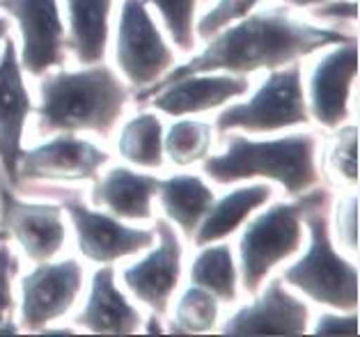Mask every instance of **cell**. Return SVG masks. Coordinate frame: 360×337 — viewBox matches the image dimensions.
<instances>
[{
	"label": "cell",
	"instance_id": "1",
	"mask_svg": "<svg viewBox=\"0 0 360 337\" xmlns=\"http://www.w3.org/2000/svg\"><path fill=\"white\" fill-rule=\"evenodd\" d=\"M349 39H356V34H349L342 28H330V25L301 21L289 12V7H266V10L250 12L216 32L212 39H207V46L198 56H193L184 65H174L159 83H154L145 92L134 94V99L147 101L159 87L191 74L225 72L252 76L257 72H274Z\"/></svg>",
	"mask_w": 360,
	"mask_h": 337
},
{
	"label": "cell",
	"instance_id": "2",
	"mask_svg": "<svg viewBox=\"0 0 360 337\" xmlns=\"http://www.w3.org/2000/svg\"><path fill=\"white\" fill-rule=\"evenodd\" d=\"M134 90L106 62L81 69H51L39 78V103L34 106L39 136L94 133L110 138L124 117Z\"/></svg>",
	"mask_w": 360,
	"mask_h": 337
},
{
	"label": "cell",
	"instance_id": "3",
	"mask_svg": "<svg viewBox=\"0 0 360 337\" xmlns=\"http://www.w3.org/2000/svg\"><path fill=\"white\" fill-rule=\"evenodd\" d=\"M225 136V152L209 154L202 161V174L212 184L230 186L266 179L283 186L289 198L321 184L319 140L310 131L285 133L271 140H255L239 131Z\"/></svg>",
	"mask_w": 360,
	"mask_h": 337
},
{
	"label": "cell",
	"instance_id": "4",
	"mask_svg": "<svg viewBox=\"0 0 360 337\" xmlns=\"http://www.w3.org/2000/svg\"><path fill=\"white\" fill-rule=\"evenodd\" d=\"M333 193L323 195L305 214V253L283 271L289 287L328 310H358V266L338 253L330 229Z\"/></svg>",
	"mask_w": 360,
	"mask_h": 337
},
{
	"label": "cell",
	"instance_id": "5",
	"mask_svg": "<svg viewBox=\"0 0 360 337\" xmlns=\"http://www.w3.org/2000/svg\"><path fill=\"white\" fill-rule=\"evenodd\" d=\"M328 186H314L312 191L296 195L289 202H276L262 214L245 220L239 239V282L245 294L255 296L264 280L280 264L292 260L305 243L307 209L328 195Z\"/></svg>",
	"mask_w": 360,
	"mask_h": 337
},
{
	"label": "cell",
	"instance_id": "6",
	"mask_svg": "<svg viewBox=\"0 0 360 337\" xmlns=\"http://www.w3.org/2000/svg\"><path fill=\"white\" fill-rule=\"evenodd\" d=\"M51 195L72 220L76 246L81 257L92 264H115L129 257L143 255L154 246L156 232L147 227L129 225L112 214H103V209H92L83 200L78 189H69V184H37L28 186L21 195Z\"/></svg>",
	"mask_w": 360,
	"mask_h": 337
},
{
	"label": "cell",
	"instance_id": "7",
	"mask_svg": "<svg viewBox=\"0 0 360 337\" xmlns=\"http://www.w3.org/2000/svg\"><path fill=\"white\" fill-rule=\"evenodd\" d=\"M310 122L312 120L303 85V65L294 62V65L269 72L262 85L250 94V99L223 106L214 129L221 136L230 131L259 136V133L289 131L294 127H303V124L307 127Z\"/></svg>",
	"mask_w": 360,
	"mask_h": 337
},
{
	"label": "cell",
	"instance_id": "8",
	"mask_svg": "<svg viewBox=\"0 0 360 337\" xmlns=\"http://www.w3.org/2000/svg\"><path fill=\"white\" fill-rule=\"evenodd\" d=\"M115 69L127 85L140 94L177 65L145 0H124L115 28Z\"/></svg>",
	"mask_w": 360,
	"mask_h": 337
},
{
	"label": "cell",
	"instance_id": "9",
	"mask_svg": "<svg viewBox=\"0 0 360 337\" xmlns=\"http://www.w3.org/2000/svg\"><path fill=\"white\" fill-rule=\"evenodd\" d=\"M110 154L78 133H56L51 140L23 149L16 165V193L37 184L94 182L108 165Z\"/></svg>",
	"mask_w": 360,
	"mask_h": 337
},
{
	"label": "cell",
	"instance_id": "10",
	"mask_svg": "<svg viewBox=\"0 0 360 337\" xmlns=\"http://www.w3.org/2000/svg\"><path fill=\"white\" fill-rule=\"evenodd\" d=\"M83 289L85 266L74 257L34 264L28 276L21 278L19 328L25 333H41L72 312Z\"/></svg>",
	"mask_w": 360,
	"mask_h": 337
},
{
	"label": "cell",
	"instance_id": "11",
	"mask_svg": "<svg viewBox=\"0 0 360 337\" xmlns=\"http://www.w3.org/2000/svg\"><path fill=\"white\" fill-rule=\"evenodd\" d=\"M156 241L138 262L122 271V282L149 312L168 317L172 296L177 294L184 276V243L177 227L165 216L154 223Z\"/></svg>",
	"mask_w": 360,
	"mask_h": 337
},
{
	"label": "cell",
	"instance_id": "12",
	"mask_svg": "<svg viewBox=\"0 0 360 337\" xmlns=\"http://www.w3.org/2000/svg\"><path fill=\"white\" fill-rule=\"evenodd\" d=\"M0 12L14 19L19 28L23 74L41 78L51 69L65 67L67 28L60 0H0Z\"/></svg>",
	"mask_w": 360,
	"mask_h": 337
},
{
	"label": "cell",
	"instance_id": "13",
	"mask_svg": "<svg viewBox=\"0 0 360 337\" xmlns=\"http://www.w3.org/2000/svg\"><path fill=\"white\" fill-rule=\"evenodd\" d=\"M0 227L32 264L56 260L69 239L65 211L58 202L25 200L10 184L0 186Z\"/></svg>",
	"mask_w": 360,
	"mask_h": 337
},
{
	"label": "cell",
	"instance_id": "14",
	"mask_svg": "<svg viewBox=\"0 0 360 337\" xmlns=\"http://www.w3.org/2000/svg\"><path fill=\"white\" fill-rule=\"evenodd\" d=\"M358 76V39L333 44L314 65L307 83L310 120L323 131H335L351 117V94Z\"/></svg>",
	"mask_w": 360,
	"mask_h": 337
},
{
	"label": "cell",
	"instance_id": "15",
	"mask_svg": "<svg viewBox=\"0 0 360 337\" xmlns=\"http://www.w3.org/2000/svg\"><path fill=\"white\" fill-rule=\"evenodd\" d=\"M255 300L239 307L221 326L223 335H305L312 324V310L285 287L280 276L264 280Z\"/></svg>",
	"mask_w": 360,
	"mask_h": 337
},
{
	"label": "cell",
	"instance_id": "16",
	"mask_svg": "<svg viewBox=\"0 0 360 337\" xmlns=\"http://www.w3.org/2000/svg\"><path fill=\"white\" fill-rule=\"evenodd\" d=\"M32 110L34 103L23 78L19 49L7 34L0 51V172L12 189H16V165Z\"/></svg>",
	"mask_w": 360,
	"mask_h": 337
},
{
	"label": "cell",
	"instance_id": "17",
	"mask_svg": "<svg viewBox=\"0 0 360 337\" xmlns=\"http://www.w3.org/2000/svg\"><path fill=\"white\" fill-rule=\"evenodd\" d=\"M250 76L236 74H191L159 87L149 99L156 113L168 117H188L209 110H221L234 99L250 92Z\"/></svg>",
	"mask_w": 360,
	"mask_h": 337
},
{
	"label": "cell",
	"instance_id": "18",
	"mask_svg": "<svg viewBox=\"0 0 360 337\" xmlns=\"http://www.w3.org/2000/svg\"><path fill=\"white\" fill-rule=\"evenodd\" d=\"M143 312L117 287L112 264H101L92 273L87 300L74 317V326L96 335H134L143 331Z\"/></svg>",
	"mask_w": 360,
	"mask_h": 337
},
{
	"label": "cell",
	"instance_id": "19",
	"mask_svg": "<svg viewBox=\"0 0 360 337\" xmlns=\"http://www.w3.org/2000/svg\"><path fill=\"white\" fill-rule=\"evenodd\" d=\"M159 182V177L149 172L115 165L92 182L90 202L96 209H106L108 214L127 223H145L154 218Z\"/></svg>",
	"mask_w": 360,
	"mask_h": 337
},
{
	"label": "cell",
	"instance_id": "20",
	"mask_svg": "<svg viewBox=\"0 0 360 337\" xmlns=\"http://www.w3.org/2000/svg\"><path fill=\"white\" fill-rule=\"evenodd\" d=\"M115 0H65L67 51L81 67L106 60Z\"/></svg>",
	"mask_w": 360,
	"mask_h": 337
},
{
	"label": "cell",
	"instance_id": "21",
	"mask_svg": "<svg viewBox=\"0 0 360 337\" xmlns=\"http://www.w3.org/2000/svg\"><path fill=\"white\" fill-rule=\"evenodd\" d=\"M274 198V189L271 184H245L239 189H232L223 198H216L212 209L202 218L195 234H193V243L198 248L216 241H225L232 236L241 225H245L255 211L269 205Z\"/></svg>",
	"mask_w": 360,
	"mask_h": 337
},
{
	"label": "cell",
	"instance_id": "22",
	"mask_svg": "<svg viewBox=\"0 0 360 337\" xmlns=\"http://www.w3.org/2000/svg\"><path fill=\"white\" fill-rule=\"evenodd\" d=\"M156 200L163 209V216L170 220L174 227L181 229V234L191 239L195 234L202 218L212 209L216 195L200 174L193 172H177L163 177L156 191Z\"/></svg>",
	"mask_w": 360,
	"mask_h": 337
},
{
	"label": "cell",
	"instance_id": "23",
	"mask_svg": "<svg viewBox=\"0 0 360 337\" xmlns=\"http://www.w3.org/2000/svg\"><path fill=\"white\" fill-rule=\"evenodd\" d=\"M191 285L207 289L221 303L239 300V266L234 262L232 246L216 241L200 246V253L193 257L188 269Z\"/></svg>",
	"mask_w": 360,
	"mask_h": 337
},
{
	"label": "cell",
	"instance_id": "24",
	"mask_svg": "<svg viewBox=\"0 0 360 337\" xmlns=\"http://www.w3.org/2000/svg\"><path fill=\"white\" fill-rule=\"evenodd\" d=\"M163 131L165 124L156 113H140L131 117L117 138L120 156L140 170H161L165 163Z\"/></svg>",
	"mask_w": 360,
	"mask_h": 337
},
{
	"label": "cell",
	"instance_id": "25",
	"mask_svg": "<svg viewBox=\"0 0 360 337\" xmlns=\"http://www.w3.org/2000/svg\"><path fill=\"white\" fill-rule=\"evenodd\" d=\"M214 138L216 129L212 122H202L191 115L174 117L168 131H163V154L174 167H191L212 154Z\"/></svg>",
	"mask_w": 360,
	"mask_h": 337
},
{
	"label": "cell",
	"instance_id": "26",
	"mask_svg": "<svg viewBox=\"0 0 360 337\" xmlns=\"http://www.w3.org/2000/svg\"><path fill=\"white\" fill-rule=\"evenodd\" d=\"M218 322H221V300L207 289L191 285L179 294L168 331L177 335H205L218 331Z\"/></svg>",
	"mask_w": 360,
	"mask_h": 337
},
{
	"label": "cell",
	"instance_id": "27",
	"mask_svg": "<svg viewBox=\"0 0 360 337\" xmlns=\"http://www.w3.org/2000/svg\"><path fill=\"white\" fill-rule=\"evenodd\" d=\"M145 3L161 14L163 28L168 30L174 46L181 53H193L198 44L195 21L200 0H145Z\"/></svg>",
	"mask_w": 360,
	"mask_h": 337
},
{
	"label": "cell",
	"instance_id": "28",
	"mask_svg": "<svg viewBox=\"0 0 360 337\" xmlns=\"http://www.w3.org/2000/svg\"><path fill=\"white\" fill-rule=\"evenodd\" d=\"M323 172H328L340 186H349L351 191L358 186V127L342 124L335 129V138L326 152Z\"/></svg>",
	"mask_w": 360,
	"mask_h": 337
},
{
	"label": "cell",
	"instance_id": "29",
	"mask_svg": "<svg viewBox=\"0 0 360 337\" xmlns=\"http://www.w3.org/2000/svg\"><path fill=\"white\" fill-rule=\"evenodd\" d=\"M259 3L262 0H218L214 7H209V10L195 21L198 42L212 39L216 32H221L230 23L239 21L243 16H248L250 12L257 10Z\"/></svg>",
	"mask_w": 360,
	"mask_h": 337
},
{
	"label": "cell",
	"instance_id": "30",
	"mask_svg": "<svg viewBox=\"0 0 360 337\" xmlns=\"http://www.w3.org/2000/svg\"><path fill=\"white\" fill-rule=\"evenodd\" d=\"M330 229L338 234V241L345 250L356 260L358 255V198L356 193L342 195L335 202V209L330 207Z\"/></svg>",
	"mask_w": 360,
	"mask_h": 337
},
{
	"label": "cell",
	"instance_id": "31",
	"mask_svg": "<svg viewBox=\"0 0 360 337\" xmlns=\"http://www.w3.org/2000/svg\"><path fill=\"white\" fill-rule=\"evenodd\" d=\"M19 257L7 241H0V322L14 317L16 298H14V280L19 276Z\"/></svg>",
	"mask_w": 360,
	"mask_h": 337
},
{
	"label": "cell",
	"instance_id": "32",
	"mask_svg": "<svg viewBox=\"0 0 360 337\" xmlns=\"http://www.w3.org/2000/svg\"><path fill=\"white\" fill-rule=\"evenodd\" d=\"M314 335H335V337H356L358 335V312H340V310H328L317 317L312 328Z\"/></svg>",
	"mask_w": 360,
	"mask_h": 337
},
{
	"label": "cell",
	"instance_id": "33",
	"mask_svg": "<svg viewBox=\"0 0 360 337\" xmlns=\"http://www.w3.org/2000/svg\"><path fill=\"white\" fill-rule=\"evenodd\" d=\"M312 19H317L321 23H328L330 28H342L345 30V23H356L358 16V7L356 0H328V3H321L310 10Z\"/></svg>",
	"mask_w": 360,
	"mask_h": 337
},
{
	"label": "cell",
	"instance_id": "34",
	"mask_svg": "<svg viewBox=\"0 0 360 337\" xmlns=\"http://www.w3.org/2000/svg\"><path fill=\"white\" fill-rule=\"evenodd\" d=\"M321 3H328V0H283V5L289 10H312Z\"/></svg>",
	"mask_w": 360,
	"mask_h": 337
},
{
	"label": "cell",
	"instance_id": "35",
	"mask_svg": "<svg viewBox=\"0 0 360 337\" xmlns=\"http://www.w3.org/2000/svg\"><path fill=\"white\" fill-rule=\"evenodd\" d=\"M163 322L165 319L163 317H159V314H149L145 322H143V331H147V333H163L165 328H163Z\"/></svg>",
	"mask_w": 360,
	"mask_h": 337
},
{
	"label": "cell",
	"instance_id": "36",
	"mask_svg": "<svg viewBox=\"0 0 360 337\" xmlns=\"http://www.w3.org/2000/svg\"><path fill=\"white\" fill-rule=\"evenodd\" d=\"M41 333H44V335H74V333H78V328H76V326H63V328L46 326Z\"/></svg>",
	"mask_w": 360,
	"mask_h": 337
},
{
	"label": "cell",
	"instance_id": "37",
	"mask_svg": "<svg viewBox=\"0 0 360 337\" xmlns=\"http://www.w3.org/2000/svg\"><path fill=\"white\" fill-rule=\"evenodd\" d=\"M7 34H10V21H7L3 14H0V42H3Z\"/></svg>",
	"mask_w": 360,
	"mask_h": 337
},
{
	"label": "cell",
	"instance_id": "38",
	"mask_svg": "<svg viewBox=\"0 0 360 337\" xmlns=\"http://www.w3.org/2000/svg\"><path fill=\"white\" fill-rule=\"evenodd\" d=\"M0 241H10V234H7L3 227H0Z\"/></svg>",
	"mask_w": 360,
	"mask_h": 337
}]
</instances>
